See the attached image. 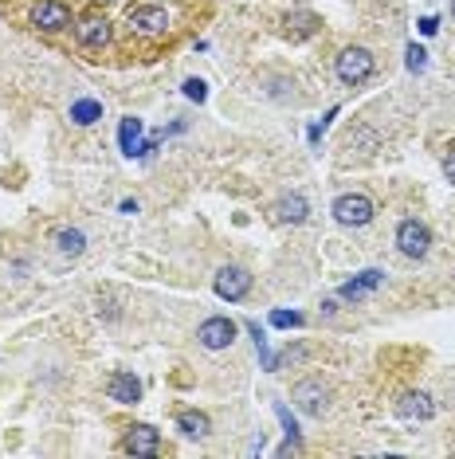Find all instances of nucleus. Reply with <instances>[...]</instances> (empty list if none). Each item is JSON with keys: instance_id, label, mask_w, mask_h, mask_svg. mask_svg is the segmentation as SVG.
Segmentation results:
<instances>
[{"instance_id": "7ed1b4c3", "label": "nucleus", "mask_w": 455, "mask_h": 459, "mask_svg": "<svg viewBox=\"0 0 455 459\" xmlns=\"http://www.w3.org/2000/svg\"><path fill=\"white\" fill-rule=\"evenodd\" d=\"M396 247H400V255H408V259H424V255H428V247H432L428 224L400 220V228H396Z\"/></svg>"}, {"instance_id": "0eeeda50", "label": "nucleus", "mask_w": 455, "mask_h": 459, "mask_svg": "<svg viewBox=\"0 0 455 459\" xmlns=\"http://www.w3.org/2000/svg\"><path fill=\"white\" fill-rule=\"evenodd\" d=\"M196 338H201L204 349H228L236 341V322H232V318H204Z\"/></svg>"}, {"instance_id": "39448f33", "label": "nucleus", "mask_w": 455, "mask_h": 459, "mask_svg": "<svg viewBox=\"0 0 455 459\" xmlns=\"http://www.w3.org/2000/svg\"><path fill=\"white\" fill-rule=\"evenodd\" d=\"M291 400L303 408L306 416H322L330 408V389L322 381H314V377H306V381H298L295 389H291Z\"/></svg>"}, {"instance_id": "f257e3e1", "label": "nucleus", "mask_w": 455, "mask_h": 459, "mask_svg": "<svg viewBox=\"0 0 455 459\" xmlns=\"http://www.w3.org/2000/svg\"><path fill=\"white\" fill-rule=\"evenodd\" d=\"M330 212H334V220L342 224V228H365V224L373 220V212H377V208H373L369 196L346 193V196H337V200H334V208H330Z\"/></svg>"}, {"instance_id": "f3484780", "label": "nucleus", "mask_w": 455, "mask_h": 459, "mask_svg": "<svg viewBox=\"0 0 455 459\" xmlns=\"http://www.w3.org/2000/svg\"><path fill=\"white\" fill-rule=\"evenodd\" d=\"M102 118V102L99 98H75L71 102V122L75 126H94Z\"/></svg>"}, {"instance_id": "bb28decb", "label": "nucleus", "mask_w": 455, "mask_h": 459, "mask_svg": "<svg viewBox=\"0 0 455 459\" xmlns=\"http://www.w3.org/2000/svg\"><path fill=\"white\" fill-rule=\"evenodd\" d=\"M451 16H455V0H451Z\"/></svg>"}, {"instance_id": "5701e85b", "label": "nucleus", "mask_w": 455, "mask_h": 459, "mask_svg": "<svg viewBox=\"0 0 455 459\" xmlns=\"http://www.w3.org/2000/svg\"><path fill=\"white\" fill-rule=\"evenodd\" d=\"M424 67H428V51H424L420 43H408V71H412V75H420Z\"/></svg>"}, {"instance_id": "9d476101", "label": "nucleus", "mask_w": 455, "mask_h": 459, "mask_svg": "<svg viewBox=\"0 0 455 459\" xmlns=\"http://www.w3.org/2000/svg\"><path fill=\"white\" fill-rule=\"evenodd\" d=\"M75 35L83 47H106L110 43V20L99 16V12H91V16H83L75 24Z\"/></svg>"}, {"instance_id": "423d86ee", "label": "nucleus", "mask_w": 455, "mask_h": 459, "mask_svg": "<svg viewBox=\"0 0 455 459\" xmlns=\"http://www.w3.org/2000/svg\"><path fill=\"white\" fill-rule=\"evenodd\" d=\"M212 287H216L220 298H228V302H240V298L252 290V275H247L244 267H220L216 279H212Z\"/></svg>"}, {"instance_id": "4be33fe9", "label": "nucleus", "mask_w": 455, "mask_h": 459, "mask_svg": "<svg viewBox=\"0 0 455 459\" xmlns=\"http://www.w3.org/2000/svg\"><path fill=\"white\" fill-rule=\"evenodd\" d=\"M346 142H349V145H361V153H373V149H377V134H373L369 126L354 130V134H349Z\"/></svg>"}, {"instance_id": "dca6fc26", "label": "nucleus", "mask_w": 455, "mask_h": 459, "mask_svg": "<svg viewBox=\"0 0 455 459\" xmlns=\"http://www.w3.org/2000/svg\"><path fill=\"white\" fill-rule=\"evenodd\" d=\"M118 145H122V153H126V157H142V118H122Z\"/></svg>"}, {"instance_id": "a211bd4d", "label": "nucleus", "mask_w": 455, "mask_h": 459, "mask_svg": "<svg viewBox=\"0 0 455 459\" xmlns=\"http://www.w3.org/2000/svg\"><path fill=\"white\" fill-rule=\"evenodd\" d=\"M83 247H86V236L79 228H60L55 232V251L60 255H83Z\"/></svg>"}, {"instance_id": "6ab92c4d", "label": "nucleus", "mask_w": 455, "mask_h": 459, "mask_svg": "<svg viewBox=\"0 0 455 459\" xmlns=\"http://www.w3.org/2000/svg\"><path fill=\"white\" fill-rule=\"evenodd\" d=\"M275 412H279V420H283V428H287V443L279 448V455H291V451L303 448V443H298V424H295V416L287 412V404H275Z\"/></svg>"}, {"instance_id": "9b49d317", "label": "nucleus", "mask_w": 455, "mask_h": 459, "mask_svg": "<svg viewBox=\"0 0 455 459\" xmlns=\"http://www.w3.org/2000/svg\"><path fill=\"white\" fill-rule=\"evenodd\" d=\"M381 283H385V271H377V267H369V271H361V275H354L349 283H342L337 287V298H346V302H361L369 290H377Z\"/></svg>"}, {"instance_id": "f03ea898", "label": "nucleus", "mask_w": 455, "mask_h": 459, "mask_svg": "<svg viewBox=\"0 0 455 459\" xmlns=\"http://www.w3.org/2000/svg\"><path fill=\"white\" fill-rule=\"evenodd\" d=\"M373 51H365V47H346L342 55H337V63H334V71H337V79L346 86H357V83H365V79L373 75Z\"/></svg>"}, {"instance_id": "aec40b11", "label": "nucleus", "mask_w": 455, "mask_h": 459, "mask_svg": "<svg viewBox=\"0 0 455 459\" xmlns=\"http://www.w3.org/2000/svg\"><path fill=\"white\" fill-rule=\"evenodd\" d=\"M306 353H310L306 346H287L283 353L275 357V361H271V373H279V369H291V366H298V361H306Z\"/></svg>"}, {"instance_id": "b1692460", "label": "nucleus", "mask_w": 455, "mask_h": 459, "mask_svg": "<svg viewBox=\"0 0 455 459\" xmlns=\"http://www.w3.org/2000/svg\"><path fill=\"white\" fill-rule=\"evenodd\" d=\"M185 98H193V102H204V98H208V86H204L201 79H185Z\"/></svg>"}, {"instance_id": "f8f14e48", "label": "nucleus", "mask_w": 455, "mask_h": 459, "mask_svg": "<svg viewBox=\"0 0 455 459\" xmlns=\"http://www.w3.org/2000/svg\"><path fill=\"white\" fill-rule=\"evenodd\" d=\"M396 416L400 420H432L436 416V404H432L428 392H405L396 400Z\"/></svg>"}, {"instance_id": "393cba45", "label": "nucleus", "mask_w": 455, "mask_h": 459, "mask_svg": "<svg viewBox=\"0 0 455 459\" xmlns=\"http://www.w3.org/2000/svg\"><path fill=\"white\" fill-rule=\"evenodd\" d=\"M420 32H424V35H436V32H439V20H436V16H424V20H420Z\"/></svg>"}, {"instance_id": "6e6552de", "label": "nucleus", "mask_w": 455, "mask_h": 459, "mask_svg": "<svg viewBox=\"0 0 455 459\" xmlns=\"http://www.w3.org/2000/svg\"><path fill=\"white\" fill-rule=\"evenodd\" d=\"M32 24L43 28V32H60V28L71 24V8L63 0H40L32 8Z\"/></svg>"}, {"instance_id": "4468645a", "label": "nucleus", "mask_w": 455, "mask_h": 459, "mask_svg": "<svg viewBox=\"0 0 455 459\" xmlns=\"http://www.w3.org/2000/svg\"><path fill=\"white\" fill-rule=\"evenodd\" d=\"M306 212H310V204H306V196H298V193L283 196V200L275 204V220H283V224H303Z\"/></svg>"}, {"instance_id": "20e7f679", "label": "nucleus", "mask_w": 455, "mask_h": 459, "mask_svg": "<svg viewBox=\"0 0 455 459\" xmlns=\"http://www.w3.org/2000/svg\"><path fill=\"white\" fill-rule=\"evenodd\" d=\"M130 32L145 35V40H157L169 32V12L161 4H142V8L130 12Z\"/></svg>"}, {"instance_id": "a878e982", "label": "nucleus", "mask_w": 455, "mask_h": 459, "mask_svg": "<svg viewBox=\"0 0 455 459\" xmlns=\"http://www.w3.org/2000/svg\"><path fill=\"white\" fill-rule=\"evenodd\" d=\"M447 181H455V157L447 162Z\"/></svg>"}, {"instance_id": "412c9836", "label": "nucleus", "mask_w": 455, "mask_h": 459, "mask_svg": "<svg viewBox=\"0 0 455 459\" xmlns=\"http://www.w3.org/2000/svg\"><path fill=\"white\" fill-rule=\"evenodd\" d=\"M271 326H279V330H298V326H303V314H298V310H271Z\"/></svg>"}, {"instance_id": "ddd939ff", "label": "nucleus", "mask_w": 455, "mask_h": 459, "mask_svg": "<svg viewBox=\"0 0 455 459\" xmlns=\"http://www.w3.org/2000/svg\"><path fill=\"white\" fill-rule=\"evenodd\" d=\"M110 400H118V404H137L142 400V381H137L134 373H114L106 385Z\"/></svg>"}, {"instance_id": "1a4fd4ad", "label": "nucleus", "mask_w": 455, "mask_h": 459, "mask_svg": "<svg viewBox=\"0 0 455 459\" xmlns=\"http://www.w3.org/2000/svg\"><path fill=\"white\" fill-rule=\"evenodd\" d=\"M122 451H126V455H157V451H161V432H157V428H150V424H134L126 432Z\"/></svg>"}, {"instance_id": "2eb2a0df", "label": "nucleus", "mask_w": 455, "mask_h": 459, "mask_svg": "<svg viewBox=\"0 0 455 459\" xmlns=\"http://www.w3.org/2000/svg\"><path fill=\"white\" fill-rule=\"evenodd\" d=\"M177 428L189 440H204V436L212 432V420L204 416V412H196V408H185V412H177Z\"/></svg>"}]
</instances>
